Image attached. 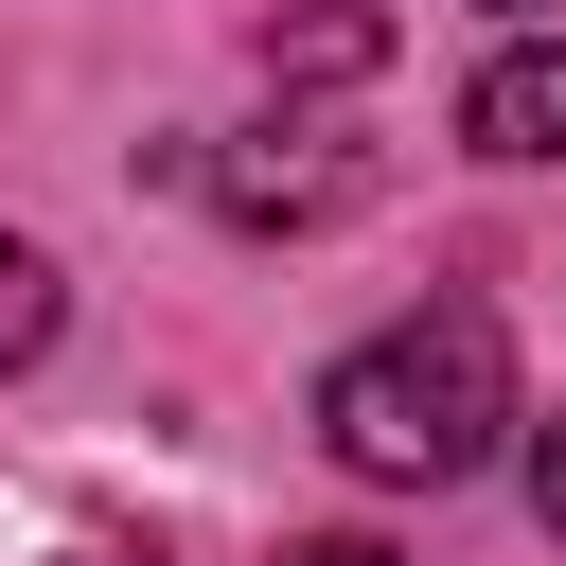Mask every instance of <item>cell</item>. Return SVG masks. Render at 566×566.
Here are the masks:
<instances>
[{"label":"cell","instance_id":"cell-1","mask_svg":"<svg viewBox=\"0 0 566 566\" xmlns=\"http://www.w3.org/2000/svg\"><path fill=\"white\" fill-rule=\"evenodd\" d=\"M495 424H513V336H495V301H424V318H389V336H354V354L318 371V442H336L371 495L478 478Z\"/></svg>","mask_w":566,"mask_h":566},{"label":"cell","instance_id":"cell-2","mask_svg":"<svg viewBox=\"0 0 566 566\" xmlns=\"http://www.w3.org/2000/svg\"><path fill=\"white\" fill-rule=\"evenodd\" d=\"M371 195V142L354 124H248L230 159H212V212L230 230H318V212H354Z\"/></svg>","mask_w":566,"mask_h":566},{"label":"cell","instance_id":"cell-3","mask_svg":"<svg viewBox=\"0 0 566 566\" xmlns=\"http://www.w3.org/2000/svg\"><path fill=\"white\" fill-rule=\"evenodd\" d=\"M460 142H478V159H566V35H513V53L460 88Z\"/></svg>","mask_w":566,"mask_h":566},{"label":"cell","instance_id":"cell-4","mask_svg":"<svg viewBox=\"0 0 566 566\" xmlns=\"http://www.w3.org/2000/svg\"><path fill=\"white\" fill-rule=\"evenodd\" d=\"M371 53H389L371 0H283V18H265V71H371Z\"/></svg>","mask_w":566,"mask_h":566},{"label":"cell","instance_id":"cell-5","mask_svg":"<svg viewBox=\"0 0 566 566\" xmlns=\"http://www.w3.org/2000/svg\"><path fill=\"white\" fill-rule=\"evenodd\" d=\"M35 354H53V248L0 230V371H35Z\"/></svg>","mask_w":566,"mask_h":566},{"label":"cell","instance_id":"cell-6","mask_svg":"<svg viewBox=\"0 0 566 566\" xmlns=\"http://www.w3.org/2000/svg\"><path fill=\"white\" fill-rule=\"evenodd\" d=\"M531 513H548V548H566V424H531Z\"/></svg>","mask_w":566,"mask_h":566},{"label":"cell","instance_id":"cell-7","mask_svg":"<svg viewBox=\"0 0 566 566\" xmlns=\"http://www.w3.org/2000/svg\"><path fill=\"white\" fill-rule=\"evenodd\" d=\"M283 566H407V548H371V531H318V548H283Z\"/></svg>","mask_w":566,"mask_h":566},{"label":"cell","instance_id":"cell-8","mask_svg":"<svg viewBox=\"0 0 566 566\" xmlns=\"http://www.w3.org/2000/svg\"><path fill=\"white\" fill-rule=\"evenodd\" d=\"M495 18H531V0H495Z\"/></svg>","mask_w":566,"mask_h":566}]
</instances>
